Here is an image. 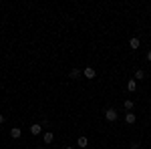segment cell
<instances>
[{"instance_id": "11", "label": "cell", "mask_w": 151, "mask_h": 149, "mask_svg": "<svg viewBox=\"0 0 151 149\" xmlns=\"http://www.w3.org/2000/svg\"><path fill=\"white\" fill-rule=\"evenodd\" d=\"M141 79H145V71L137 69V71H135V81H141Z\"/></svg>"}, {"instance_id": "15", "label": "cell", "mask_w": 151, "mask_h": 149, "mask_svg": "<svg viewBox=\"0 0 151 149\" xmlns=\"http://www.w3.org/2000/svg\"><path fill=\"white\" fill-rule=\"evenodd\" d=\"M65 149H75V147H70V145H67V147H65Z\"/></svg>"}, {"instance_id": "9", "label": "cell", "mask_w": 151, "mask_h": 149, "mask_svg": "<svg viewBox=\"0 0 151 149\" xmlns=\"http://www.w3.org/2000/svg\"><path fill=\"white\" fill-rule=\"evenodd\" d=\"M139 45H141V40L137 36H133V38L129 40V46H131V48H139Z\"/></svg>"}, {"instance_id": "12", "label": "cell", "mask_w": 151, "mask_h": 149, "mask_svg": "<svg viewBox=\"0 0 151 149\" xmlns=\"http://www.w3.org/2000/svg\"><path fill=\"white\" fill-rule=\"evenodd\" d=\"M123 107H125L127 111H131V109H133V101H131V99H127V101L123 103Z\"/></svg>"}, {"instance_id": "3", "label": "cell", "mask_w": 151, "mask_h": 149, "mask_svg": "<svg viewBox=\"0 0 151 149\" xmlns=\"http://www.w3.org/2000/svg\"><path fill=\"white\" fill-rule=\"evenodd\" d=\"M20 135H22V129H20V127H12L10 129V137L12 139H18Z\"/></svg>"}, {"instance_id": "16", "label": "cell", "mask_w": 151, "mask_h": 149, "mask_svg": "<svg viewBox=\"0 0 151 149\" xmlns=\"http://www.w3.org/2000/svg\"><path fill=\"white\" fill-rule=\"evenodd\" d=\"M137 149H145V147H137Z\"/></svg>"}, {"instance_id": "14", "label": "cell", "mask_w": 151, "mask_h": 149, "mask_svg": "<svg viewBox=\"0 0 151 149\" xmlns=\"http://www.w3.org/2000/svg\"><path fill=\"white\" fill-rule=\"evenodd\" d=\"M147 60H149V63H151V50H149V53H147Z\"/></svg>"}, {"instance_id": "17", "label": "cell", "mask_w": 151, "mask_h": 149, "mask_svg": "<svg viewBox=\"0 0 151 149\" xmlns=\"http://www.w3.org/2000/svg\"><path fill=\"white\" fill-rule=\"evenodd\" d=\"M36 149H42V147H36Z\"/></svg>"}, {"instance_id": "6", "label": "cell", "mask_w": 151, "mask_h": 149, "mask_svg": "<svg viewBox=\"0 0 151 149\" xmlns=\"http://www.w3.org/2000/svg\"><path fill=\"white\" fill-rule=\"evenodd\" d=\"M40 131H42V125H40V123H35V125H30V133H32V135H38Z\"/></svg>"}, {"instance_id": "5", "label": "cell", "mask_w": 151, "mask_h": 149, "mask_svg": "<svg viewBox=\"0 0 151 149\" xmlns=\"http://www.w3.org/2000/svg\"><path fill=\"white\" fill-rule=\"evenodd\" d=\"M77 145H79V147H83V149H85V147H87V145H89V139L85 137V135H81V137L77 139Z\"/></svg>"}, {"instance_id": "2", "label": "cell", "mask_w": 151, "mask_h": 149, "mask_svg": "<svg viewBox=\"0 0 151 149\" xmlns=\"http://www.w3.org/2000/svg\"><path fill=\"white\" fill-rule=\"evenodd\" d=\"M83 75H85L87 79H95V77H97V71H95L93 67H87V69L83 71Z\"/></svg>"}, {"instance_id": "4", "label": "cell", "mask_w": 151, "mask_h": 149, "mask_svg": "<svg viewBox=\"0 0 151 149\" xmlns=\"http://www.w3.org/2000/svg\"><path fill=\"white\" fill-rule=\"evenodd\" d=\"M42 139H45V143H52V141H55V133H52V131H47V133H45V135H42Z\"/></svg>"}, {"instance_id": "1", "label": "cell", "mask_w": 151, "mask_h": 149, "mask_svg": "<svg viewBox=\"0 0 151 149\" xmlns=\"http://www.w3.org/2000/svg\"><path fill=\"white\" fill-rule=\"evenodd\" d=\"M117 117H119V113H117V109H113V107H109L105 111V119L107 121H117Z\"/></svg>"}, {"instance_id": "18", "label": "cell", "mask_w": 151, "mask_h": 149, "mask_svg": "<svg viewBox=\"0 0 151 149\" xmlns=\"http://www.w3.org/2000/svg\"><path fill=\"white\" fill-rule=\"evenodd\" d=\"M149 8H151V6H149Z\"/></svg>"}, {"instance_id": "7", "label": "cell", "mask_w": 151, "mask_h": 149, "mask_svg": "<svg viewBox=\"0 0 151 149\" xmlns=\"http://www.w3.org/2000/svg\"><path fill=\"white\" fill-rule=\"evenodd\" d=\"M137 121V117H135V113H127L125 115V123H129V125H133Z\"/></svg>"}, {"instance_id": "10", "label": "cell", "mask_w": 151, "mask_h": 149, "mask_svg": "<svg viewBox=\"0 0 151 149\" xmlns=\"http://www.w3.org/2000/svg\"><path fill=\"white\" fill-rule=\"evenodd\" d=\"M69 77H70V79H79V77H81V71H79V69H70Z\"/></svg>"}, {"instance_id": "8", "label": "cell", "mask_w": 151, "mask_h": 149, "mask_svg": "<svg viewBox=\"0 0 151 149\" xmlns=\"http://www.w3.org/2000/svg\"><path fill=\"white\" fill-rule=\"evenodd\" d=\"M135 89H137V81L131 79V81L127 83V91H129V93H135Z\"/></svg>"}, {"instance_id": "13", "label": "cell", "mask_w": 151, "mask_h": 149, "mask_svg": "<svg viewBox=\"0 0 151 149\" xmlns=\"http://www.w3.org/2000/svg\"><path fill=\"white\" fill-rule=\"evenodd\" d=\"M2 123H4V115L0 113V125H2Z\"/></svg>"}]
</instances>
